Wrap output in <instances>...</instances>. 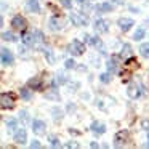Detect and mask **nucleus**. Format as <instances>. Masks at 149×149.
I'll return each mask as SVG.
<instances>
[{
    "label": "nucleus",
    "instance_id": "nucleus-1",
    "mask_svg": "<svg viewBox=\"0 0 149 149\" xmlns=\"http://www.w3.org/2000/svg\"><path fill=\"white\" fill-rule=\"evenodd\" d=\"M0 107H2V109H11V107H15L13 95H8V93L0 95Z\"/></svg>",
    "mask_w": 149,
    "mask_h": 149
},
{
    "label": "nucleus",
    "instance_id": "nucleus-2",
    "mask_svg": "<svg viewBox=\"0 0 149 149\" xmlns=\"http://www.w3.org/2000/svg\"><path fill=\"white\" fill-rule=\"evenodd\" d=\"M68 50H69V52H71L74 56H79V55H82V53L85 52V45H84L82 42H79V40H74L72 43H69Z\"/></svg>",
    "mask_w": 149,
    "mask_h": 149
},
{
    "label": "nucleus",
    "instance_id": "nucleus-3",
    "mask_svg": "<svg viewBox=\"0 0 149 149\" xmlns=\"http://www.w3.org/2000/svg\"><path fill=\"white\" fill-rule=\"evenodd\" d=\"M11 26H13V29L24 32V31H26V27H27V23H26V19H24L23 16H15L13 21H11Z\"/></svg>",
    "mask_w": 149,
    "mask_h": 149
},
{
    "label": "nucleus",
    "instance_id": "nucleus-4",
    "mask_svg": "<svg viewBox=\"0 0 149 149\" xmlns=\"http://www.w3.org/2000/svg\"><path fill=\"white\" fill-rule=\"evenodd\" d=\"M71 21L75 26H87V23H88L87 16H84L80 13H71Z\"/></svg>",
    "mask_w": 149,
    "mask_h": 149
},
{
    "label": "nucleus",
    "instance_id": "nucleus-5",
    "mask_svg": "<svg viewBox=\"0 0 149 149\" xmlns=\"http://www.w3.org/2000/svg\"><path fill=\"white\" fill-rule=\"evenodd\" d=\"M15 141L18 143V144H24V143L27 141V135H26V130L24 128H19L15 132Z\"/></svg>",
    "mask_w": 149,
    "mask_h": 149
},
{
    "label": "nucleus",
    "instance_id": "nucleus-6",
    "mask_svg": "<svg viewBox=\"0 0 149 149\" xmlns=\"http://www.w3.org/2000/svg\"><path fill=\"white\" fill-rule=\"evenodd\" d=\"M133 19H130V18H120L119 19V27L123 31V32H127V31H130L132 29V26H133Z\"/></svg>",
    "mask_w": 149,
    "mask_h": 149
},
{
    "label": "nucleus",
    "instance_id": "nucleus-7",
    "mask_svg": "<svg viewBox=\"0 0 149 149\" xmlns=\"http://www.w3.org/2000/svg\"><path fill=\"white\" fill-rule=\"evenodd\" d=\"M95 29L98 32H107L109 31V23L106 19H96L95 21Z\"/></svg>",
    "mask_w": 149,
    "mask_h": 149
},
{
    "label": "nucleus",
    "instance_id": "nucleus-8",
    "mask_svg": "<svg viewBox=\"0 0 149 149\" xmlns=\"http://www.w3.org/2000/svg\"><path fill=\"white\" fill-rule=\"evenodd\" d=\"M0 59H2V63H3V64H11V63H13V53L10 52V50H2V55H0Z\"/></svg>",
    "mask_w": 149,
    "mask_h": 149
},
{
    "label": "nucleus",
    "instance_id": "nucleus-9",
    "mask_svg": "<svg viewBox=\"0 0 149 149\" xmlns=\"http://www.w3.org/2000/svg\"><path fill=\"white\" fill-rule=\"evenodd\" d=\"M32 130H34V133H37V135H42V133H45V123H43L42 120H34L32 122Z\"/></svg>",
    "mask_w": 149,
    "mask_h": 149
},
{
    "label": "nucleus",
    "instance_id": "nucleus-10",
    "mask_svg": "<svg viewBox=\"0 0 149 149\" xmlns=\"http://www.w3.org/2000/svg\"><path fill=\"white\" fill-rule=\"evenodd\" d=\"M91 132L96 133V135H103V133L106 132V127H104V123H101V122H93L91 123Z\"/></svg>",
    "mask_w": 149,
    "mask_h": 149
},
{
    "label": "nucleus",
    "instance_id": "nucleus-11",
    "mask_svg": "<svg viewBox=\"0 0 149 149\" xmlns=\"http://www.w3.org/2000/svg\"><path fill=\"white\" fill-rule=\"evenodd\" d=\"M26 8H27V11H31V13H39V10H40L37 0H27Z\"/></svg>",
    "mask_w": 149,
    "mask_h": 149
},
{
    "label": "nucleus",
    "instance_id": "nucleus-12",
    "mask_svg": "<svg viewBox=\"0 0 149 149\" xmlns=\"http://www.w3.org/2000/svg\"><path fill=\"white\" fill-rule=\"evenodd\" d=\"M127 93H128L130 98H133V100H135V98L139 96V87H138L136 84H132V85L128 87V90H127Z\"/></svg>",
    "mask_w": 149,
    "mask_h": 149
},
{
    "label": "nucleus",
    "instance_id": "nucleus-13",
    "mask_svg": "<svg viewBox=\"0 0 149 149\" xmlns=\"http://www.w3.org/2000/svg\"><path fill=\"white\" fill-rule=\"evenodd\" d=\"M48 26H50L52 31H59L63 27V23H61V19H58V18H52L50 23H48Z\"/></svg>",
    "mask_w": 149,
    "mask_h": 149
},
{
    "label": "nucleus",
    "instance_id": "nucleus-14",
    "mask_svg": "<svg viewBox=\"0 0 149 149\" xmlns=\"http://www.w3.org/2000/svg\"><path fill=\"white\" fill-rule=\"evenodd\" d=\"M127 139H128V133L127 132H119L116 135V141H117V144H122V143H125Z\"/></svg>",
    "mask_w": 149,
    "mask_h": 149
},
{
    "label": "nucleus",
    "instance_id": "nucleus-15",
    "mask_svg": "<svg viewBox=\"0 0 149 149\" xmlns=\"http://www.w3.org/2000/svg\"><path fill=\"white\" fill-rule=\"evenodd\" d=\"M117 61H119L117 56H114V58L109 59V63H107V69H109V72H116L117 71Z\"/></svg>",
    "mask_w": 149,
    "mask_h": 149
},
{
    "label": "nucleus",
    "instance_id": "nucleus-16",
    "mask_svg": "<svg viewBox=\"0 0 149 149\" xmlns=\"http://www.w3.org/2000/svg\"><path fill=\"white\" fill-rule=\"evenodd\" d=\"M112 5L111 3H101L96 7V11H103V13H109V11H112Z\"/></svg>",
    "mask_w": 149,
    "mask_h": 149
},
{
    "label": "nucleus",
    "instance_id": "nucleus-17",
    "mask_svg": "<svg viewBox=\"0 0 149 149\" xmlns=\"http://www.w3.org/2000/svg\"><path fill=\"white\" fill-rule=\"evenodd\" d=\"M139 53H141V56H144V58H149V43H143V45L139 47Z\"/></svg>",
    "mask_w": 149,
    "mask_h": 149
},
{
    "label": "nucleus",
    "instance_id": "nucleus-18",
    "mask_svg": "<svg viewBox=\"0 0 149 149\" xmlns=\"http://www.w3.org/2000/svg\"><path fill=\"white\" fill-rule=\"evenodd\" d=\"M2 39H3V40H8V42H16V36H15L13 32H3Z\"/></svg>",
    "mask_w": 149,
    "mask_h": 149
},
{
    "label": "nucleus",
    "instance_id": "nucleus-19",
    "mask_svg": "<svg viewBox=\"0 0 149 149\" xmlns=\"http://www.w3.org/2000/svg\"><path fill=\"white\" fill-rule=\"evenodd\" d=\"M16 125H18V123H16V120H13V119H11V120H8V122H7L8 132H10V133H15V132H16Z\"/></svg>",
    "mask_w": 149,
    "mask_h": 149
},
{
    "label": "nucleus",
    "instance_id": "nucleus-20",
    "mask_svg": "<svg viewBox=\"0 0 149 149\" xmlns=\"http://www.w3.org/2000/svg\"><path fill=\"white\" fill-rule=\"evenodd\" d=\"M125 68L128 69H135V68H138V61H136V59H133V58H130L128 61H127V64H125Z\"/></svg>",
    "mask_w": 149,
    "mask_h": 149
},
{
    "label": "nucleus",
    "instance_id": "nucleus-21",
    "mask_svg": "<svg viewBox=\"0 0 149 149\" xmlns=\"http://www.w3.org/2000/svg\"><path fill=\"white\" fill-rule=\"evenodd\" d=\"M40 82H42V79H40V77H36V79H32V80H29V87L39 88V87H40Z\"/></svg>",
    "mask_w": 149,
    "mask_h": 149
},
{
    "label": "nucleus",
    "instance_id": "nucleus-22",
    "mask_svg": "<svg viewBox=\"0 0 149 149\" xmlns=\"http://www.w3.org/2000/svg\"><path fill=\"white\" fill-rule=\"evenodd\" d=\"M143 37H144V29H143V27L136 29V32H135V36H133V39H135V40H141Z\"/></svg>",
    "mask_w": 149,
    "mask_h": 149
},
{
    "label": "nucleus",
    "instance_id": "nucleus-23",
    "mask_svg": "<svg viewBox=\"0 0 149 149\" xmlns=\"http://www.w3.org/2000/svg\"><path fill=\"white\" fill-rule=\"evenodd\" d=\"M32 32H29V34H24V37H23V42L26 43V45H32Z\"/></svg>",
    "mask_w": 149,
    "mask_h": 149
},
{
    "label": "nucleus",
    "instance_id": "nucleus-24",
    "mask_svg": "<svg viewBox=\"0 0 149 149\" xmlns=\"http://www.w3.org/2000/svg\"><path fill=\"white\" fill-rule=\"evenodd\" d=\"M132 55V47L127 43V45H123V50H122V56H130Z\"/></svg>",
    "mask_w": 149,
    "mask_h": 149
},
{
    "label": "nucleus",
    "instance_id": "nucleus-25",
    "mask_svg": "<svg viewBox=\"0 0 149 149\" xmlns=\"http://www.w3.org/2000/svg\"><path fill=\"white\" fill-rule=\"evenodd\" d=\"M21 96H23L24 100H31V96H32V95H31V91L27 90V88H23V90H21Z\"/></svg>",
    "mask_w": 149,
    "mask_h": 149
},
{
    "label": "nucleus",
    "instance_id": "nucleus-26",
    "mask_svg": "<svg viewBox=\"0 0 149 149\" xmlns=\"http://www.w3.org/2000/svg\"><path fill=\"white\" fill-rule=\"evenodd\" d=\"M47 98H50V100H59V95L56 93V91H50V93H47Z\"/></svg>",
    "mask_w": 149,
    "mask_h": 149
},
{
    "label": "nucleus",
    "instance_id": "nucleus-27",
    "mask_svg": "<svg viewBox=\"0 0 149 149\" xmlns=\"http://www.w3.org/2000/svg\"><path fill=\"white\" fill-rule=\"evenodd\" d=\"M100 79H101V82H103V84H107V82L111 80V75L109 74H101Z\"/></svg>",
    "mask_w": 149,
    "mask_h": 149
},
{
    "label": "nucleus",
    "instance_id": "nucleus-28",
    "mask_svg": "<svg viewBox=\"0 0 149 149\" xmlns=\"http://www.w3.org/2000/svg\"><path fill=\"white\" fill-rule=\"evenodd\" d=\"M74 66H75L74 59H68V61H66V68H68V69H72Z\"/></svg>",
    "mask_w": 149,
    "mask_h": 149
},
{
    "label": "nucleus",
    "instance_id": "nucleus-29",
    "mask_svg": "<svg viewBox=\"0 0 149 149\" xmlns=\"http://www.w3.org/2000/svg\"><path fill=\"white\" fill-rule=\"evenodd\" d=\"M50 143H52V146H59L58 138H55V136H50Z\"/></svg>",
    "mask_w": 149,
    "mask_h": 149
},
{
    "label": "nucleus",
    "instance_id": "nucleus-30",
    "mask_svg": "<svg viewBox=\"0 0 149 149\" xmlns=\"http://www.w3.org/2000/svg\"><path fill=\"white\" fill-rule=\"evenodd\" d=\"M45 55H47V58H48V61H50V63H53V61H55V58L52 56V53H50V50H45Z\"/></svg>",
    "mask_w": 149,
    "mask_h": 149
},
{
    "label": "nucleus",
    "instance_id": "nucleus-31",
    "mask_svg": "<svg viewBox=\"0 0 149 149\" xmlns=\"http://www.w3.org/2000/svg\"><path fill=\"white\" fill-rule=\"evenodd\" d=\"M61 3H63V7H66V8H71V0H63V2H61Z\"/></svg>",
    "mask_w": 149,
    "mask_h": 149
},
{
    "label": "nucleus",
    "instance_id": "nucleus-32",
    "mask_svg": "<svg viewBox=\"0 0 149 149\" xmlns=\"http://www.w3.org/2000/svg\"><path fill=\"white\" fill-rule=\"evenodd\" d=\"M64 82H66L64 75H58V79H56V84H64Z\"/></svg>",
    "mask_w": 149,
    "mask_h": 149
},
{
    "label": "nucleus",
    "instance_id": "nucleus-33",
    "mask_svg": "<svg viewBox=\"0 0 149 149\" xmlns=\"http://www.w3.org/2000/svg\"><path fill=\"white\" fill-rule=\"evenodd\" d=\"M53 114H55V119H61V111L53 109Z\"/></svg>",
    "mask_w": 149,
    "mask_h": 149
},
{
    "label": "nucleus",
    "instance_id": "nucleus-34",
    "mask_svg": "<svg viewBox=\"0 0 149 149\" xmlns=\"http://www.w3.org/2000/svg\"><path fill=\"white\" fill-rule=\"evenodd\" d=\"M31 148H36V149H37V148H40V143L37 141V139H34V141L31 143Z\"/></svg>",
    "mask_w": 149,
    "mask_h": 149
},
{
    "label": "nucleus",
    "instance_id": "nucleus-35",
    "mask_svg": "<svg viewBox=\"0 0 149 149\" xmlns=\"http://www.w3.org/2000/svg\"><path fill=\"white\" fill-rule=\"evenodd\" d=\"M122 79H123V80H128V79H130V72H128V71H127V72H122Z\"/></svg>",
    "mask_w": 149,
    "mask_h": 149
},
{
    "label": "nucleus",
    "instance_id": "nucleus-36",
    "mask_svg": "<svg viewBox=\"0 0 149 149\" xmlns=\"http://www.w3.org/2000/svg\"><path fill=\"white\" fill-rule=\"evenodd\" d=\"M21 119H23L24 122L27 120V112H26V111H21Z\"/></svg>",
    "mask_w": 149,
    "mask_h": 149
},
{
    "label": "nucleus",
    "instance_id": "nucleus-37",
    "mask_svg": "<svg viewBox=\"0 0 149 149\" xmlns=\"http://www.w3.org/2000/svg\"><path fill=\"white\" fill-rule=\"evenodd\" d=\"M68 148H77V144H75V143H69Z\"/></svg>",
    "mask_w": 149,
    "mask_h": 149
},
{
    "label": "nucleus",
    "instance_id": "nucleus-38",
    "mask_svg": "<svg viewBox=\"0 0 149 149\" xmlns=\"http://www.w3.org/2000/svg\"><path fill=\"white\" fill-rule=\"evenodd\" d=\"M3 26V19H2V16H0V27Z\"/></svg>",
    "mask_w": 149,
    "mask_h": 149
},
{
    "label": "nucleus",
    "instance_id": "nucleus-39",
    "mask_svg": "<svg viewBox=\"0 0 149 149\" xmlns=\"http://www.w3.org/2000/svg\"><path fill=\"white\" fill-rule=\"evenodd\" d=\"M77 2H79V3H80V5H82V3H84V2H85V0H77Z\"/></svg>",
    "mask_w": 149,
    "mask_h": 149
},
{
    "label": "nucleus",
    "instance_id": "nucleus-40",
    "mask_svg": "<svg viewBox=\"0 0 149 149\" xmlns=\"http://www.w3.org/2000/svg\"><path fill=\"white\" fill-rule=\"evenodd\" d=\"M148 146H149V135H148Z\"/></svg>",
    "mask_w": 149,
    "mask_h": 149
}]
</instances>
